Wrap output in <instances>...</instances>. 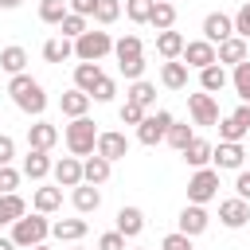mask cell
I'll return each mask as SVG.
<instances>
[{
    "label": "cell",
    "mask_w": 250,
    "mask_h": 250,
    "mask_svg": "<svg viewBox=\"0 0 250 250\" xmlns=\"http://www.w3.org/2000/svg\"><path fill=\"white\" fill-rule=\"evenodd\" d=\"M145 113H148L145 105H137V102H129V98H125V105H121V121H125V125H141V121H145Z\"/></svg>",
    "instance_id": "42"
},
{
    "label": "cell",
    "mask_w": 250,
    "mask_h": 250,
    "mask_svg": "<svg viewBox=\"0 0 250 250\" xmlns=\"http://www.w3.org/2000/svg\"><path fill=\"white\" fill-rule=\"evenodd\" d=\"M230 82H234V90H238V98H242V102H250V59L234 66V74H230Z\"/></svg>",
    "instance_id": "39"
},
{
    "label": "cell",
    "mask_w": 250,
    "mask_h": 250,
    "mask_svg": "<svg viewBox=\"0 0 250 250\" xmlns=\"http://www.w3.org/2000/svg\"><path fill=\"white\" fill-rule=\"evenodd\" d=\"M0 250H20V246H16L12 238H0Z\"/></svg>",
    "instance_id": "53"
},
{
    "label": "cell",
    "mask_w": 250,
    "mask_h": 250,
    "mask_svg": "<svg viewBox=\"0 0 250 250\" xmlns=\"http://www.w3.org/2000/svg\"><path fill=\"white\" fill-rule=\"evenodd\" d=\"M184 47H188V39H184L180 31H172V27L156 35V55H160L164 62H168V59H180V55H184Z\"/></svg>",
    "instance_id": "15"
},
{
    "label": "cell",
    "mask_w": 250,
    "mask_h": 250,
    "mask_svg": "<svg viewBox=\"0 0 250 250\" xmlns=\"http://www.w3.org/2000/svg\"><path fill=\"white\" fill-rule=\"evenodd\" d=\"M23 215H27L23 195H16V191L0 195V227H4V223H16V219H23Z\"/></svg>",
    "instance_id": "26"
},
{
    "label": "cell",
    "mask_w": 250,
    "mask_h": 250,
    "mask_svg": "<svg viewBox=\"0 0 250 250\" xmlns=\"http://www.w3.org/2000/svg\"><path fill=\"white\" fill-rule=\"evenodd\" d=\"M230 117H234V121H238V125H242V129L250 133V102H242V105H238V109H234Z\"/></svg>",
    "instance_id": "51"
},
{
    "label": "cell",
    "mask_w": 250,
    "mask_h": 250,
    "mask_svg": "<svg viewBox=\"0 0 250 250\" xmlns=\"http://www.w3.org/2000/svg\"><path fill=\"white\" fill-rule=\"evenodd\" d=\"M180 156H184L191 168H207V164H211V156H215V145H211V141H203V137H195Z\"/></svg>",
    "instance_id": "20"
},
{
    "label": "cell",
    "mask_w": 250,
    "mask_h": 250,
    "mask_svg": "<svg viewBox=\"0 0 250 250\" xmlns=\"http://www.w3.org/2000/svg\"><path fill=\"white\" fill-rule=\"evenodd\" d=\"M199 86H203L207 94H219V90L227 86V70H223V62H211V66H203V70H199Z\"/></svg>",
    "instance_id": "29"
},
{
    "label": "cell",
    "mask_w": 250,
    "mask_h": 250,
    "mask_svg": "<svg viewBox=\"0 0 250 250\" xmlns=\"http://www.w3.org/2000/svg\"><path fill=\"white\" fill-rule=\"evenodd\" d=\"M188 109H191V121L195 125H219V102L215 94H188Z\"/></svg>",
    "instance_id": "7"
},
{
    "label": "cell",
    "mask_w": 250,
    "mask_h": 250,
    "mask_svg": "<svg viewBox=\"0 0 250 250\" xmlns=\"http://www.w3.org/2000/svg\"><path fill=\"white\" fill-rule=\"evenodd\" d=\"M215 168H242V160H246V152H242V145L238 141H219V148H215Z\"/></svg>",
    "instance_id": "17"
},
{
    "label": "cell",
    "mask_w": 250,
    "mask_h": 250,
    "mask_svg": "<svg viewBox=\"0 0 250 250\" xmlns=\"http://www.w3.org/2000/svg\"><path fill=\"white\" fill-rule=\"evenodd\" d=\"M156 31H168L172 23H176V4H168V0H156L152 4V20H148Z\"/></svg>",
    "instance_id": "31"
},
{
    "label": "cell",
    "mask_w": 250,
    "mask_h": 250,
    "mask_svg": "<svg viewBox=\"0 0 250 250\" xmlns=\"http://www.w3.org/2000/svg\"><path fill=\"white\" fill-rule=\"evenodd\" d=\"M98 250H125V234L113 227V230H105L102 238H98Z\"/></svg>",
    "instance_id": "47"
},
{
    "label": "cell",
    "mask_w": 250,
    "mask_h": 250,
    "mask_svg": "<svg viewBox=\"0 0 250 250\" xmlns=\"http://www.w3.org/2000/svg\"><path fill=\"white\" fill-rule=\"evenodd\" d=\"M78 250H82V246H78Z\"/></svg>",
    "instance_id": "57"
},
{
    "label": "cell",
    "mask_w": 250,
    "mask_h": 250,
    "mask_svg": "<svg viewBox=\"0 0 250 250\" xmlns=\"http://www.w3.org/2000/svg\"><path fill=\"white\" fill-rule=\"evenodd\" d=\"M242 137H250V133H246L234 117H223V121H219V141H242Z\"/></svg>",
    "instance_id": "41"
},
{
    "label": "cell",
    "mask_w": 250,
    "mask_h": 250,
    "mask_svg": "<svg viewBox=\"0 0 250 250\" xmlns=\"http://www.w3.org/2000/svg\"><path fill=\"white\" fill-rule=\"evenodd\" d=\"M55 141H59V129H55L51 121H35V125H27V148H43V152H51Z\"/></svg>",
    "instance_id": "14"
},
{
    "label": "cell",
    "mask_w": 250,
    "mask_h": 250,
    "mask_svg": "<svg viewBox=\"0 0 250 250\" xmlns=\"http://www.w3.org/2000/svg\"><path fill=\"white\" fill-rule=\"evenodd\" d=\"M164 141H168V145H172L176 152H184V148H188V145L195 141V133H191V125H176V121H172V125H168V137H164Z\"/></svg>",
    "instance_id": "36"
},
{
    "label": "cell",
    "mask_w": 250,
    "mask_h": 250,
    "mask_svg": "<svg viewBox=\"0 0 250 250\" xmlns=\"http://www.w3.org/2000/svg\"><path fill=\"white\" fill-rule=\"evenodd\" d=\"M113 55H117V62H125V59H141V55H145V47H141V39H137V35H121V39L113 43Z\"/></svg>",
    "instance_id": "35"
},
{
    "label": "cell",
    "mask_w": 250,
    "mask_h": 250,
    "mask_svg": "<svg viewBox=\"0 0 250 250\" xmlns=\"http://www.w3.org/2000/svg\"><path fill=\"white\" fill-rule=\"evenodd\" d=\"M70 199H74L78 215H90V211H98V207H102V191H98V184H86V180L74 188V195H70Z\"/></svg>",
    "instance_id": "18"
},
{
    "label": "cell",
    "mask_w": 250,
    "mask_h": 250,
    "mask_svg": "<svg viewBox=\"0 0 250 250\" xmlns=\"http://www.w3.org/2000/svg\"><path fill=\"white\" fill-rule=\"evenodd\" d=\"M234 191L250 203V172H238V180H234Z\"/></svg>",
    "instance_id": "52"
},
{
    "label": "cell",
    "mask_w": 250,
    "mask_h": 250,
    "mask_svg": "<svg viewBox=\"0 0 250 250\" xmlns=\"http://www.w3.org/2000/svg\"><path fill=\"white\" fill-rule=\"evenodd\" d=\"M117 230H121L125 238H137V234L145 230V211H141V207H121V211H117Z\"/></svg>",
    "instance_id": "23"
},
{
    "label": "cell",
    "mask_w": 250,
    "mask_h": 250,
    "mask_svg": "<svg viewBox=\"0 0 250 250\" xmlns=\"http://www.w3.org/2000/svg\"><path fill=\"white\" fill-rule=\"evenodd\" d=\"M20 188V172L12 168V164H4L0 168V195H8V191H16Z\"/></svg>",
    "instance_id": "46"
},
{
    "label": "cell",
    "mask_w": 250,
    "mask_h": 250,
    "mask_svg": "<svg viewBox=\"0 0 250 250\" xmlns=\"http://www.w3.org/2000/svg\"><path fill=\"white\" fill-rule=\"evenodd\" d=\"M31 203H35V211L51 215V211H59V207H62V188H39Z\"/></svg>",
    "instance_id": "30"
},
{
    "label": "cell",
    "mask_w": 250,
    "mask_h": 250,
    "mask_svg": "<svg viewBox=\"0 0 250 250\" xmlns=\"http://www.w3.org/2000/svg\"><path fill=\"white\" fill-rule=\"evenodd\" d=\"M219 195V168H195V176L188 180V199L191 203H211Z\"/></svg>",
    "instance_id": "5"
},
{
    "label": "cell",
    "mask_w": 250,
    "mask_h": 250,
    "mask_svg": "<svg viewBox=\"0 0 250 250\" xmlns=\"http://www.w3.org/2000/svg\"><path fill=\"white\" fill-rule=\"evenodd\" d=\"M66 12H70L66 0H39V20H43V23H62Z\"/></svg>",
    "instance_id": "34"
},
{
    "label": "cell",
    "mask_w": 250,
    "mask_h": 250,
    "mask_svg": "<svg viewBox=\"0 0 250 250\" xmlns=\"http://www.w3.org/2000/svg\"><path fill=\"white\" fill-rule=\"evenodd\" d=\"M188 62H180V59H168L164 66H160V82L168 86V90H188Z\"/></svg>",
    "instance_id": "16"
},
{
    "label": "cell",
    "mask_w": 250,
    "mask_h": 250,
    "mask_svg": "<svg viewBox=\"0 0 250 250\" xmlns=\"http://www.w3.org/2000/svg\"><path fill=\"white\" fill-rule=\"evenodd\" d=\"M219 219H223V227L238 230V227H246V223H250V203H246L242 195L223 199V203H219Z\"/></svg>",
    "instance_id": "10"
},
{
    "label": "cell",
    "mask_w": 250,
    "mask_h": 250,
    "mask_svg": "<svg viewBox=\"0 0 250 250\" xmlns=\"http://www.w3.org/2000/svg\"><path fill=\"white\" fill-rule=\"evenodd\" d=\"M168 125H172V113L168 109H152V113H145V121L137 125V141L141 145H160L164 137H168Z\"/></svg>",
    "instance_id": "6"
},
{
    "label": "cell",
    "mask_w": 250,
    "mask_h": 250,
    "mask_svg": "<svg viewBox=\"0 0 250 250\" xmlns=\"http://www.w3.org/2000/svg\"><path fill=\"white\" fill-rule=\"evenodd\" d=\"M234 35V16H223V12H211L207 20H203V39L207 43H223V39H230Z\"/></svg>",
    "instance_id": "11"
},
{
    "label": "cell",
    "mask_w": 250,
    "mask_h": 250,
    "mask_svg": "<svg viewBox=\"0 0 250 250\" xmlns=\"http://www.w3.org/2000/svg\"><path fill=\"white\" fill-rule=\"evenodd\" d=\"M152 4H156V0H125V16H129L133 23H148V20H152Z\"/></svg>",
    "instance_id": "38"
},
{
    "label": "cell",
    "mask_w": 250,
    "mask_h": 250,
    "mask_svg": "<svg viewBox=\"0 0 250 250\" xmlns=\"http://www.w3.org/2000/svg\"><path fill=\"white\" fill-rule=\"evenodd\" d=\"M70 55H74V39H66V35H55V39L43 43V59H47V62H62V59H70Z\"/></svg>",
    "instance_id": "27"
},
{
    "label": "cell",
    "mask_w": 250,
    "mask_h": 250,
    "mask_svg": "<svg viewBox=\"0 0 250 250\" xmlns=\"http://www.w3.org/2000/svg\"><path fill=\"white\" fill-rule=\"evenodd\" d=\"M117 70H121L129 82H137V78L145 74V55H141V59H125V62H117Z\"/></svg>",
    "instance_id": "44"
},
{
    "label": "cell",
    "mask_w": 250,
    "mask_h": 250,
    "mask_svg": "<svg viewBox=\"0 0 250 250\" xmlns=\"http://www.w3.org/2000/svg\"><path fill=\"white\" fill-rule=\"evenodd\" d=\"M0 66H4L8 74H23V66H27V51H23V47H4V51H0Z\"/></svg>",
    "instance_id": "32"
},
{
    "label": "cell",
    "mask_w": 250,
    "mask_h": 250,
    "mask_svg": "<svg viewBox=\"0 0 250 250\" xmlns=\"http://www.w3.org/2000/svg\"><path fill=\"white\" fill-rule=\"evenodd\" d=\"M137 250H145V246H137Z\"/></svg>",
    "instance_id": "56"
},
{
    "label": "cell",
    "mask_w": 250,
    "mask_h": 250,
    "mask_svg": "<svg viewBox=\"0 0 250 250\" xmlns=\"http://www.w3.org/2000/svg\"><path fill=\"white\" fill-rule=\"evenodd\" d=\"M86 219H59V223H51V234L59 238V242H78V238H86Z\"/></svg>",
    "instance_id": "24"
},
{
    "label": "cell",
    "mask_w": 250,
    "mask_h": 250,
    "mask_svg": "<svg viewBox=\"0 0 250 250\" xmlns=\"http://www.w3.org/2000/svg\"><path fill=\"white\" fill-rule=\"evenodd\" d=\"M31 250H51V246H43V242H39V246H31Z\"/></svg>",
    "instance_id": "55"
},
{
    "label": "cell",
    "mask_w": 250,
    "mask_h": 250,
    "mask_svg": "<svg viewBox=\"0 0 250 250\" xmlns=\"http://www.w3.org/2000/svg\"><path fill=\"white\" fill-rule=\"evenodd\" d=\"M51 168H55V164H51V156H47L43 148H27V156H23V176H27V180H43Z\"/></svg>",
    "instance_id": "21"
},
{
    "label": "cell",
    "mask_w": 250,
    "mask_h": 250,
    "mask_svg": "<svg viewBox=\"0 0 250 250\" xmlns=\"http://www.w3.org/2000/svg\"><path fill=\"white\" fill-rule=\"evenodd\" d=\"M98 82H102V66H98V62H78V66H74V86H78V90L94 94Z\"/></svg>",
    "instance_id": "28"
},
{
    "label": "cell",
    "mask_w": 250,
    "mask_h": 250,
    "mask_svg": "<svg viewBox=\"0 0 250 250\" xmlns=\"http://www.w3.org/2000/svg\"><path fill=\"white\" fill-rule=\"evenodd\" d=\"M129 102H137V105L152 109V105H156V86H152V82H145V78H137V82L129 86Z\"/></svg>",
    "instance_id": "33"
},
{
    "label": "cell",
    "mask_w": 250,
    "mask_h": 250,
    "mask_svg": "<svg viewBox=\"0 0 250 250\" xmlns=\"http://www.w3.org/2000/svg\"><path fill=\"white\" fill-rule=\"evenodd\" d=\"M12 156H16V141H12L8 133H0V168L12 164Z\"/></svg>",
    "instance_id": "49"
},
{
    "label": "cell",
    "mask_w": 250,
    "mask_h": 250,
    "mask_svg": "<svg viewBox=\"0 0 250 250\" xmlns=\"http://www.w3.org/2000/svg\"><path fill=\"white\" fill-rule=\"evenodd\" d=\"M66 148H70V156H90L98 148V129H94L90 117H70V125H66Z\"/></svg>",
    "instance_id": "3"
},
{
    "label": "cell",
    "mask_w": 250,
    "mask_h": 250,
    "mask_svg": "<svg viewBox=\"0 0 250 250\" xmlns=\"http://www.w3.org/2000/svg\"><path fill=\"white\" fill-rule=\"evenodd\" d=\"M109 168H113V164H109L105 156L90 152V156L82 160V180H86V184H105V180H109Z\"/></svg>",
    "instance_id": "22"
},
{
    "label": "cell",
    "mask_w": 250,
    "mask_h": 250,
    "mask_svg": "<svg viewBox=\"0 0 250 250\" xmlns=\"http://www.w3.org/2000/svg\"><path fill=\"white\" fill-rule=\"evenodd\" d=\"M59 27H62L66 39H78L82 31H90V27H86V16H78V12H66V20H62Z\"/></svg>",
    "instance_id": "40"
},
{
    "label": "cell",
    "mask_w": 250,
    "mask_h": 250,
    "mask_svg": "<svg viewBox=\"0 0 250 250\" xmlns=\"http://www.w3.org/2000/svg\"><path fill=\"white\" fill-rule=\"evenodd\" d=\"M94 152L105 156L109 164H113V160H125V156H129V137H125V133H113V129H109V133H98V148H94Z\"/></svg>",
    "instance_id": "9"
},
{
    "label": "cell",
    "mask_w": 250,
    "mask_h": 250,
    "mask_svg": "<svg viewBox=\"0 0 250 250\" xmlns=\"http://www.w3.org/2000/svg\"><path fill=\"white\" fill-rule=\"evenodd\" d=\"M109 51H113L109 31H82V35L74 39V55H78L82 62H98V59H105Z\"/></svg>",
    "instance_id": "4"
},
{
    "label": "cell",
    "mask_w": 250,
    "mask_h": 250,
    "mask_svg": "<svg viewBox=\"0 0 250 250\" xmlns=\"http://www.w3.org/2000/svg\"><path fill=\"white\" fill-rule=\"evenodd\" d=\"M234 35H242V39H250V0L234 12Z\"/></svg>",
    "instance_id": "48"
},
{
    "label": "cell",
    "mask_w": 250,
    "mask_h": 250,
    "mask_svg": "<svg viewBox=\"0 0 250 250\" xmlns=\"http://www.w3.org/2000/svg\"><path fill=\"white\" fill-rule=\"evenodd\" d=\"M23 0H0V8H20Z\"/></svg>",
    "instance_id": "54"
},
{
    "label": "cell",
    "mask_w": 250,
    "mask_h": 250,
    "mask_svg": "<svg viewBox=\"0 0 250 250\" xmlns=\"http://www.w3.org/2000/svg\"><path fill=\"white\" fill-rule=\"evenodd\" d=\"M66 4H70V12H78V16H86V20H90V16H94V4H98V0H66Z\"/></svg>",
    "instance_id": "50"
},
{
    "label": "cell",
    "mask_w": 250,
    "mask_h": 250,
    "mask_svg": "<svg viewBox=\"0 0 250 250\" xmlns=\"http://www.w3.org/2000/svg\"><path fill=\"white\" fill-rule=\"evenodd\" d=\"M160 250H191V234H184V230H172V234H164Z\"/></svg>",
    "instance_id": "43"
},
{
    "label": "cell",
    "mask_w": 250,
    "mask_h": 250,
    "mask_svg": "<svg viewBox=\"0 0 250 250\" xmlns=\"http://www.w3.org/2000/svg\"><path fill=\"white\" fill-rule=\"evenodd\" d=\"M8 94H12L16 109H23V113H31V117H39V113L47 109V94H43V86H39L31 74H12Z\"/></svg>",
    "instance_id": "1"
},
{
    "label": "cell",
    "mask_w": 250,
    "mask_h": 250,
    "mask_svg": "<svg viewBox=\"0 0 250 250\" xmlns=\"http://www.w3.org/2000/svg\"><path fill=\"white\" fill-rule=\"evenodd\" d=\"M55 184L59 188H78L82 184V160L78 156H62V160H55Z\"/></svg>",
    "instance_id": "12"
},
{
    "label": "cell",
    "mask_w": 250,
    "mask_h": 250,
    "mask_svg": "<svg viewBox=\"0 0 250 250\" xmlns=\"http://www.w3.org/2000/svg\"><path fill=\"white\" fill-rule=\"evenodd\" d=\"M117 16H121V0H98V4H94V23L105 27V23H113Z\"/></svg>",
    "instance_id": "37"
},
{
    "label": "cell",
    "mask_w": 250,
    "mask_h": 250,
    "mask_svg": "<svg viewBox=\"0 0 250 250\" xmlns=\"http://www.w3.org/2000/svg\"><path fill=\"white\" fill-rule=\"evenodd\" d=\"M168 4H172V0H168Z\"/></svg>",
    "instance_id": "58"
},
{
    "label": "cell",
    "mask_w": 250,
    "mask_h": 250,
    "mask_svg": "<svg viewBox=\"0 0 250 250\" xmlns=\"http://www.w3.org/2000/svg\"><path fill=\"white\" fill-rule=\"evenodd\" d=\"M113 94H117V82L102 74V82L94 86V94H90V98H94V102H113Z\"/></svg>",
    "instance_id": "45"
},
{
    "label": "cell",
    "mask_w": 250,
    "mask_h": 250,
    "mask_svg": "<svg viewBox=\"0 0 250 250\" xmlns=\"http://www.w3.org/2000/svg\"><path fill=\"white\" fill-rule=\"evenodd\" d=\"M90 102H94V98H90L86 90H78V86H74V90H66V94L59 98V105H62V113H66V117H86Z\"/></svg>",
    "instance_id": "19"
},
{
    "label": "cell",
    "mask_w": 250,
    "mask_h": 250,
    "mask_svg": "<svg viewBox=\"0 0 250 250\" xmlns=\"http://www.w3.org/2000/svg\"><path fill=\"white\" fill-rule=\"evenodd\" d=\"M219 62H230V66L246 62V39H242V35L223 39V43H219Z\"/></svg>",
    "instance_id": "25"
},
{
    "label": "cell",
    "mask_w": 250,
    "mask_h": 250,
    "mask_svg": "<svg viewBox=\"0 0 250 250\" xmlns=\"http://www.w3.org/2000/svg\"><path fill=\"white\" fill-rule=\"evenodd\" d=\"M207 223H211V219H207L203 203H188V207L180 211V227H176V230H184V234H191V238H195V234H203V230H207Z\"/></svg>",
    "instance_id": "13"
},
{
    "label": "cell",
    "mask_w": 250,
    "mask_h": 250,
    "mask_svg": "<svg viewBox=\"0 0 250 250\" xmlns=\"http://www.w3.org/2000/svg\"><path fill=\"white\" fill-rule=\"evenodd\" d=\"M47 234H51V223L43 219V211H35V215H23V219H16V223H12V242H16L20 250H31V246H39Z\"/></svg>",
    "instance_id": "2"
},
{
    "label": "cell",
    "mask_w": 250,
    "mask_h": 250,
    "mask_svg": "<svg viewBox=\"0 0 250 250\" xmlns=\"http://www.w3.org/2000/svg\"><path fill=\"white\" fill-rule=\"evenodd\" d=\"M188 66H195V70H203V66H211V62H219V47L215 43H207V39H195V43H188L184 47V55H180Z\"/></svg>",
    "instance_id": "8"
}]
</instances>
